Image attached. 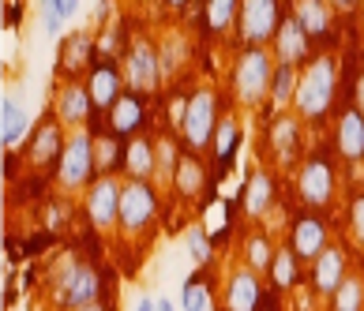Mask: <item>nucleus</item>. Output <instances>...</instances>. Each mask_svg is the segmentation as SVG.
Instances as JSON below:
<instances>
[{
  "label": "nucleus",
  "instance_id": "f257e3e1",
  "mask_svg": "<svg viewBox=\"0 0 364 311\" xmlns=\"http://www.w3.org/2000/svg\"><path fill=\"white\" fill-rule=\"evenodd\" d=\"M334 90H338V60L331 53H319V57L304 64L301 83H296V98H293L296 116L308 120V124L323 120L334 102Z\"/></svg>",
  "mask_w": 364,
  "mask_h": 311
},
{
  "label": "nucleus",
  "instance_id": "f03ea898",
  "mask_svg": "<svg viewBox=\"0 0 364 311\" xmlns=\"http://www.w3.org/2000/svg\"><path fill=\"white\" fill-rule=\"evenodd\" d=\"M274 53L267 49H245L233 64V94L240 105H259L263 98H271V79H274Z\"/></svg>",
  "mask_w": 364,
  "mask_h": 311
},
{
  "label": "nucleus",
  "instance_id": "7ed1b4c3",
  "mask_svg": "<svg viewBox=\"0 0 364 311\" xmlns=\"http://www.w3.org/2000/svg\"><path fill=\"white\" fill-rule=\"evenodd\" d=\"M94 139L90 131H72L68 143H64V154L57 161V184L64 192H75V187H90L94 184V165H98V158H94Z\"/></svg>",
  "mask_w": 364,
  "mask_h": 311
},
{
  "label": "nucleus",
  "instance_id": "20e7f679",
  "mask_svg": "<svg viewBox=\"0 0 364 311\" xmlns=\"http://www.w3.org/2000/svg\"><path fill=\"white\" fill-rule=\"evenodd\" d=\"M218 94L210 87H199L192 98L184 102V116H181V135L192 151H203L214 139V128H218Z\"/></svg>",
  "mask_w": 364,
  "mask_h": 311
},
{
  "label": "nucleus",
  "instance_id": "39448f33",
  "mask_svg": "<svg viewBox=\"0 0 364 311\" xmlns=\"http://www.w3.org/2000/svg\"><path fill=\"white\" fill-rule=\"evenodd\" d=\"M282 26V8L278 0H240V16H237V34L248 49H263L267 42H274Z\"/></svg>",
  "mask_w": 364,
  "mask_h": 311
},
{
  "label": "nucleus",
  "instance_id": "423d86ee",
  "mask_svg": "<svg viewBox=\"0 0 364 311\" xmlns=\"http://www.w3.org/2000/svg\"><path fill=\"white\" fill-rule=\"evenodd\" d=\"M102 296V274L87 263H68V270L60 274L57 281V304L68 307V311H79V307H90L98 304Z\"/></svg>",
  "mask_w": 364,
  "mask_h": 311
},
{
  "label": "nucleus",
  "instance_id": "0eeeda50",
  "mask_svg": "<svg viewBox=\"0 0 364 311\" xmlns=\"http://www.w3.org/2000/svg\"><path fill=\"white\" fill-rule=\"evenodd\" d=\"M158 214V195L146 180H124V192H120V229L128 236H139L143 229H151Z\"/></svg>",
  "mask_w": 364,
  "mask_h": 311
},
{
  "label": "nucleus",
  "instance_id": "6e6552de",
  "mask_svg": "<svg viewBox=\"0 0 364 311\" xmlns=\"http://www.w3.org/2000/svg\"><path fill=\"white\" fill-rule=\"evenodd\" d=\"M120 192H124V184H120L113 173H102V177L87 187L83 210H87V218H90L94 229L120 225Z\"/></svg>",
  "mask_w": 364,
  "mask_h": 311
},
{
  "label": "nucleus",
  "instance_id": "1a4fd4ad",
  "mask_svg": "<svg viewBox=\"0 0 364 311\" xmlns=\"http://www.w3.org/2000/svg\"><path fill=\"white\" fill-rule=\"evenodd\" d=\"M334 169L327 158H308L301 169H296V195L304 199V207H327L334 199Z\"/></svg>",
  "mask_w": 364,
  "mask_h": 311
},
{
  "label": "nucleus",
  "instance_id": "9d476101",
  "mask_svg": "<svg viewBox=\"0 0 364 311\" xmlns=\"http://www.w3.org/2000/svg\"><path fill=\"white\" fill-rule=\"evenodd\" d=\"M161 83V49H154L151 42H136L128 53V87L132 90H158Z\"/></svg>",
  "mask_w": 364,
  "mask_h": 311
},
{
  "label": "nucleus",
  "instance_id": "9b49d317",
  "mask_svg": "<svg viewBox=\"0 0 364 311\" xmlns=\"http://www.w3.org/2000/svg\"><path fill=\"white\" fill-rule=\"evenodd\" d=\"M327 225H323L316 214H304V218H296L293 229H289V251L296 259H319L323 251H327Z\"/></svg>",
  "mask_w": 364,
  "mask_h": 311
},
{
  "label": "nucleus",
  "instance_id": "f8f14e48",
  "mask_svg": "<svg viewBox=\"0 0 364 311\" xmlns=\"http://www.w3.org/2000/svg\"><path fill=\"white\" fill-rule=\"evenodd\" d=\"M259 304V274L252 266H233L225 278V311H255Z\"/></svg>",
  "mask_w": 364,
  "mask_h": 311
},
{
  "label": "nucleus",
  "instance_id": "ddd939ff",
  "mask_svg": "<svg viewBox=\"0 0 364 311\" xmlns=\"http://www.w3.org/2000/svg\"><path fill=\"white\" fill-rule=\"evenodd\" d=\"M308 49H312V38L304 34V26L296 23L293 16H289V19H282L278 34H274V60L296 67L301 60H308Z\"/></svg>",
  "mask_w": 364,
  "mask_h": 311
},
{
  "label": "nucleus",
  "instance_id": "4468645a",
  "mask_svg": "<svg viewBox=\"0 0 364 311\" xmlns=\"http://www.w3.org/2000/svg\"><path fill=\"white\" fill-rule=\"evenodd\" d=\"M90 90L83 83H64L57 90V120L64 128H83L87 124V116H90Z\"/></svg>",
  "mask_w": 364,
  "mask_h": 311
},
{
  "label": "nucleus",
  "instance_id": "2eb2a0df",
  "mask_svg": "<svg viewBox=\"0 0 364 311\" xmlns=\"http://www.w3.org/2000/svg\"><path fill=\"white\" fill-rule=\"evenodd\" d=\"M346 251L342 248H327L319 255V259L312 263V285L319 296H334L342 289V281H346Z\"/></svg>",
  "mask_w": 364,
  "mask_h": 311
},
{
  "label": "nucleus",
  "instance_id": "dca6fc26",
  "mask_svg": "<svg viewBox=\"0 0 364 311\" xmlns=\"http://www.w3.org/2000/svg\"><path fill=\"white\" fill-rule=\"evenodd\" d=\"M120 165H124L128 180H146L158 177V165H154V139H146V135H136V139H128V146L120 151Z\"/></svg>",
  "mask_w": 364,
  "mask_h": 311
},
{
  "label": "nucleus",
  "instance_id": "f3484780",
  "mask_svg": "<svg viewBox=\"0 0 364 311\" xmlns=\"http://www.w3.org/2000/svg\"><path fill=\"white\" fill-rule=\"evenodd\" d=\"M271 151L278 158V165H293L296 151H301V116L278 113V120L271 124Z\"/></svg>",
  "mask_w": 364,
  "mask_h": 311
},
{
  "label": "nucleus",
  "instance_id": "a211bd4d",
  "mask_svg": "<svg viewBox=\"0 0 364 311\" xmlns=\"http://www.w3.org/2000/svg\"><path fill=\"white\" fill-rule=\"evenodd\" d=\"M271 207H274V180L267 169H255L245 184V195H240V210H245L248 218H263Z\"/></svg>",
  "mask_w": 364,
  "mask_h": 311
},
{
  "label": "nucleus",
  "instance_id": "6ab92c4d",
  "mask_svg": "<svg viewBox=\"0 0 364 311\" xmlns=\"http://www.w3.org/2000/svg\"><path fill=\"white\" fill-rule=\"evenodd\" d=\"M334 143H338V154L346 161L364 158V116L357 109H346L338 116V135H334Z\"/></svg>",
  "mask_w": 364,
  "mask_h": 311
},
{
  "label": "nucleus",
  "instance_id": "aec40b11",
  "mask_svg": "<svg viewBox=\"0 0 364 311\" xmlns=\"http://www.w3.org/2000/svg\"><path fill=\"white\" fill-rule=\"evenodd\" d=\"M87 90H90V102L98 105V109H113V105L124 98L120 94V75L113 72L109 64H102V67H94L90 72V83H87Z\"/></svg>",
  "mask_w": 364,
  "mask_h": 311
},
{
  "label": "nucleus",
  "instance_id": "412c9836",
  "mask_svg": "<svg viewBox=\"0 0 364 311\" xmlns=\"http://www.w3.org/2000/svg\"><path fill=\"white\" fill-rule=\"evenodd\" d=\"M293 19L304 26L308 38L331 31V8H327V0H296V4H293Z\"/></svg>",
  "mask_w": 364,
  "mask_h": 311
},
{
  "label": "nucleus",
  "instance_id": "4be33fe9",
  "mask_svg": "<svg viewBox=\"0 0 364 311\" xmlns=\"http://www.w3.org/2000/svg\"><path fill=\"white\" fill-rule=\"evenodd\" d=\"M60 128H64L60 120H49V124L38 131V139L31 143V161L34 165H46V161H53V158L60 161L64 143H68V139H60Z\"/></svg>",
  "mask_w": 364,
  "mask_h": 311
},
{
  "label": "nucleus",
  "instance_id": "5701e85b",
  "mask_svg": "<svg viewBox=\"0 0 364 311\" xmlns=\"http://www.w3.org/2000/svg\"><path fill=\"white\" fill-rule=\"evenodd\" d=\"M139 120H143V102L136 98V94H124L113 109H109V128L113 135H132L139 128Z\"/></svg>",
  "mask_w": 364,
  "mask_h": 311
},
{
  "label": "nucleus",
  "instance_id": "b1692460",
  "mask_svg": "<svg viewBox=\"0 0 364 311\" xmlns=\"http://www.w3.org/2000/svg\"><path fill=\"white\" fill-rule=\"evenodd\" d=\"M296 83H301V72H296L293 64H274V79H271V105H274V109L293 105Z\"/></svg>",
  "mask_w": 364,
  "mask_h": 311
},
{
  "label": "nucleus",
  "instance_id": "393cba45",
  "mask_svg": "<svg viewBox=\"0 0 364 311\" xmlns=\"http://www.w3.org/2000/svg\"><path fill=\"white\" fill-rule=\"evenodd\" d=\"M23 131H26L23 105L16 98H4V105H0V139H4V146H16L23 139Z\"/></svg>",
  "mask_w": 364,
  "mask_h": 311
},
{
  "label": "nucleus",
  "instance_id": "a878e982",
  "mask_svg": "<svg viewBox=\"0 0 364 311\" xmlns=\"http://www.w3.org/2000/svg\"><path fill=\"white\" fill-rule=\"evenodd\" d=\"M240 0H207V26L214 34H225L229 26H237Z\"/></svg>",
  "mask_w": 364,
  "mask_h": 311
},
{
  "label": "nucleus",
  "instance_id": "bb28decb",
  "mask_svg": "<svg viewBox=\"0 0 364 311\" xmlns=\"http://www.w3.org/2000/svg\"><path fill=\"white\" fill-rule=\"evenodd\" d=\"M245 255H248V266L255 270V274H263V270H271L278 251L271 248V240H267L263 233H248L245 236Z\"/></svg>",
  "mask_w": 364,
  "mask_h": 311
},
{
  "label": "nucleus",
  "instance_id": "cd10ccee",
  "mask_svg": "<svg viewBox=\"0 0 364 311\" xmlns=\"http://www.w3.org/2000/svg\"><path fill=\"white\" fill-rule=\"evenodd\" d=\"M173 184H177V192L196 199L199 192H203V165H199L196 158H181L177 165V177H173Z\"/></svg>",
  "mask_w": 364,
  "mask_h": 311
},
{
  "label": "nucleus",
  "instance_id": "c85d7f7f",
  "mask_svg": "<svg viewBox=\"0 0 364 311\" xmlns=\"http://www.w3.org/2000/svg\"><path fill=\"white\" fill-rule=\"evenodd\" d=\"M360 307H364V281L346 278L342 289L331 296V311H360Z\"/></svg>",
  "mask_w": 364,
  "mask_h": 311
},
{
  "label": "nucleus",
  "instance_id": "c756f323",
  "mask_svg": "<svg viewBox=\"0 0 364 311\" xmlns=\"http://www.w3.org/2000/svg\"><path fill=\"white\" fill-rule=\"evenodd\" d=\"M181 311H210V289H207V281H184L181 285Z\"/></svg>",
  "mask_w": 364,
  "mask_h": 311
},
{
  "label": "nucleus",
  "instance_id": "7c9ffc66",
  "mask_svg": "<svg viewBox=\"0 0 364 311\" xmlns=\"http://www.w3.org/2000/svg\"><path fill=\"white\" fill-rule=\"evenodd\" d=\"M154 165H158V180H173L177 177V165H181V154L173 139H158L154 143Z\"/></svg>",
  "mask_w": 364,
  "mask_h": 311
},
{
  "label": "nucleus",
  "instance_id": "2f4dec72",
  "mask_svg": "<svg viewBox=\"0 0 364 311\" xmlns=\"http://www.w3.org/2000/svg\"><path fill=\"white\" fill-rule=\"evenodd\" d=\"M271 278H274L278 289H293V281H296V255L289 248H278L274 263H271Z\"/></svg>",
  "mask_w": 364,
  "mask_h": 311
},
{
  "label": "nucleus",
  "instance_id": "473e14b6",
  "mask_svg": "<svg viewBox=\"0 0 364 311\" xmlns=\"http://www.w3.org/2000/svg\"><path fill=\"white\" fill-rule=\"evenodd\" d=\"M184 248H188V259H192L196 266H207L210 263V236L203 225H192L184 236Z\"/></svg>",
  "mask_w": 364,
  "mask_h": 311
},
{
  "label": "nucleus",
  "instance_id": "72a5a7b5",
  "mask_svg": "<svg viewBox=\"0 0 364 311\" xmlns=\"http://www.w3.org/2000/svg\"><path fill=\"white\" fill-rule=\"evenodd\" d=\"M237 151V120H222L218 124V143H214V154H222V158H229Z\"/></svg>",
  "mask_w": 364,
  "mask_h": 311
},
{
  "label": "nucleus",
  "instance_id": "f704fd0d",
  "mask_svg": "<svg viewBox=\"0 0 364 311\" xmlns=\"http://www.w3.org/2000/svg\"><path fill=\"white\" fill-rule=\"evenodd\" d=\"M349 233H353V240L364 248V192L349 202Z\"/></svg>",
  "mask_w": 364,
  "mask_h": 311
},
{
  "label": "nucleus",
  "instance_id": "c9c22d12",
  "mask_svg": "<svg viewBox=\"0 0 364 311\" xmlns=\"http://www.w3.org/2000/svg\"><path fill=\"white\" fill-rule=\"evenodd\" d=\"M94 158H98V169L109 173V169L117 165V146H113V139H98V146H94Z\"/></svg>",
  "mask_w": 364,
  "mask_h": 311
},
{
  "label": "nucleus",
  "instance_id": "e433bc0d",
  "mask_svg": "<svg viewBox=\"0 0 364 311\" xmlns=\"http://www.w3.org/2000/svg\"><path fill=\"white\" fill-rule=\"evenodd\" d=\"M53 8H57V16H60V23H68L75 11H79V0H49Z\"/></svg>",
  "mask_w": 364,
  "mask_h": 311
},
{
  "label": "nucleus",
  "instance_id": "4c0bfd02",
  "mask_svg": "<svg viewBox=\"0 0 364 311\" xmlns=\"http://www.w3.org/2000/svg\"><path fill=\"white\" fill-rule=\"evenodd\" d=\"M353 109L364 116V72H360V79H357V105H353Z\"/></svg>",
  "mask_w": 364,
  "mask_h": 311
},
{
  "label": "nucleus",
  "instance_id": "58836bf2",
  "mask_svg": "<svg viewBox=\"0 0 364 311\" xmlns=\"http://www.w3.org/2000/svg\"><path fill=\"white\" fill-rule=\"evenodd\" d=\"M136 311H158V300H151V296H139V300H136Z\"/></svg>",
  "mask_w": 364,
  "mask_h": 311
},
{
  "label": "nucleus",
  "instance_id": "ea45409f",
  "mask_svg": "<svg viewBox=\"0 0 364 311\" xmlns=\"http://www.w3.org/2000/svg\"><path fill=\"white\" fill-rule=\"evenodd\" d=\"M331 4L338 8V11H353V8L360 4V0H331Z\"/></svg>",
  "mask_w": 364,
  "mask_h": 311
},
{
  "label": "nucleus",
  "instance_id": "a19ab883",
  "mask_svg": "<svg viewBox=\"0 0 364 311\" xmlns=\"http://www.w3.org/2000/svg\"><path fill=\"white\" fill-rule=\"evenodd\" d=\"M158 311H181L173 300H166V296H158Z\"/></svg>",
  "mask_w": 364,
  "mask_h": 311
},
{
  "label": "nucleus",
  "instance_id": "79ce46f5",
  "mask_svg": "<svg viewBox=\"0 0 364 311\" xmlns=\"http://www.w3.org/2000/svg\"><path fill=\"white\" fill-rule=\"evenodd\" d=\"M166 4H169V8H184V4H188V0H166Z\"/></svg>",
  "mask_w": 364,
  "mask_h": 311
},
{
  "label": "nucleus",
  "instance_id": "37998d69",
  "mask_svg": "<svg viewBox=\"0 0 364 311\" xmlns=\"http://www.w3.org/2000/svg\"><path fill=\"white\" fill-rule=\"evenodd\" d=\"M79 311H105L102 304H90V307H79Z\"/></svg>",
  "mask_w": 364,
  "mask_h": 311
},
{
  "label": "nucleus",
  "instance_id": "c03bdc74",
  "mask_svg": "<svg viewBox=\"0 0 364 311\" xmlns=\"http://www.w3.org/2000/svg\"><path fill=\"white\" fill-rule=\"evenodd\" d=\"M136 4H151V0H136Z\"/></svg>",
  "mask_w": 364,
  "mask_h": 311
}]
</instances>
